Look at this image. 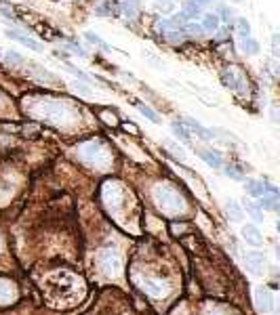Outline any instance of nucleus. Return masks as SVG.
Listing matches in <instances>:
<instances>
[{"mask_svg": "<svg viewBox=\"0 0 280 315\" xmlns=\"http://www.w3.org/2000/svg\"><path fill=\"white\" fill-rule=\"evenodd\" d=\"M221 82L223 86H228V89L232 91H238V93H243L245 91V76L236 72L234 67H225L223 72H221Z\"/></svg>", "mask_w": 280, "mask_h": 315, "instance_id": "nucleus-1", "label": "nucleus"}, {"mask_svg": "<svg viewBox=\"0 0 280 315\" xmlns=\"http://www.w3.org/2000/svg\"><path fill=\"white\" fill-rule=\"evenodd\" d=\"M6 36L11 38V40H15V42H19V44H23V46H28L30 51H36V53H40L42 51V44L38 42V40H34V38H30V36H26L21 30H15V28H6V32H4Z\"/></svg>", "mask_w": 280, "mask_h": 315, "instance_id": "nucleus-2", "label": "nucleus"}, {"mask_svg": "<svg viewBox=\"0 0 280 315\" xmlns=\"http://www.w3.org/2000/svg\"><path fill=\"white\" fill-rule=\"evenodd\" d=\"M181 120H183V126L188 128L190 132H196V135L202 139V141H211L215 135H213V130L211 128H207V126H202L200 122H196L194 118L190 116H181Z\"/></svg>", "mask_w": 280, "mask_h": 315, "instance_id": "nucleus-3", "label": "nucleus"}, {"mask_svg": "<svg viewBox=\"0 0 280 315\" xmlns=\"http://www.w3.org/2000/svg\"><path fill=\"white\" fill-rule=\"evenodd\" d=\"M99 263H101V267H104L105 271H118L120 269V258L112 250H104V252H101Z\"/></svg>", "mask_w": 280, "mask_h": 315, "instance_id": "nucleus-4", "label": "nucleus"}, {"mask_svg": "<svg viewBox=\"0 0 280 315\" xmlns=\"http://www.w3.org/2000/svg\"><path fill=\"white\" fill-rule=\"evenodd\" d=\"M198 156H200L211 168H221V166H223V158H221L219 152H215V149H198Z\"/></svg>", "mask_w": 280, "mask_h": 315, "instance_id": "nucleus-5", "label": "nucleus"}, {"mask_svg": "<svg viewBox=\"0 0 280 315\" xmlns=\"http://www.w3.org/2000/svg\"><path fill=\"white\" fill-rule=\"evenodd\" d=\"M183 15L188 17V21H196V19H200L202 15H205V6L198 4L196 0H185V4H183Z\"/></svg>", "mask_w": 280, "mask_h": 315, "instance_id": "nucleus-6", "label": "nucleus"}, {"mask_svg": "<svg viewBox=\"0 0 280 315\" xmlns=\"http://www.w3.org/2000/svg\"><path fill=\"white\" fill-rule=\"evenodd\" d=\"M255 303H257V309L261 313H270L272 311V296L266 288H257L255 290Z\"/></svg>", "mask_w": 280, "mask_h": 315, "instance_id": "nucleus-7", "label": "nucleus"}, {"mask_svg": "<svg viewBox=\"0 0 280 315\" xmlns=\"http://www.w3.org/2000/svg\"><path fill=\"white\" fill-rule=\"evenodd\" d=\"M202 30L205 32H211V34H215V32H219V28H221V19H219V15L217 13H205L202 15Z\"/></svg>", "mask_w": 280, "mask_h": 315, "instance_id": "nucleus-8", "label": "nucleus"}, {"mask_svg": "<svg viewBox=\"0 0 280 315\" xmlns=\"http://www.w3.org/2000/svg\"><path fill=\"white\" fill-rule=\"evenodd\" d=\"M243 238H245L246 244H251V246H261V242H263L261 231L255 225H245L243 227Z\"/></svg>", "mask_w": 280, "mask_h": 315, "instance_id": "nucleus-9", "label": "nucleus"}, {"mask_svg": "<svg viewBox=\"0 0 280 315\" xmlns=\"http://www.w3.org/2000/svg\"><path fill=\"white\" fill-rule=\"evenodd\" d=\"M122 13L127 19H137L141 13V0H122Z\"/></svg>", "mask_w": 280, "mask_h": 315, "instance_id": "nucleus-10", "label": "nucleus"}, {"mask_svg": "<svg viewBox=\"0 0 280 315\" xmlns=\"http://www.w3.org/2000/svg\"><path fill=\"white\" fill-rule=\"evenodd\" d=\"M245 189L248 191V195H253V198H261V195L266 193V185H263L261 181H257V179H246Z\"/></svg>", "mask_w": 280, "mask_h": 315, "instance_id": "nucleus-11", "label": "nucleus"}, {"mask_svg": "<svg viewBox=\"0 0 280 315\" xmlns=\"http://www.w3.org/2000/svg\"><path fill=\"white\" fill-rule=\"evenodd\" d=\"M240 51H243L245 55H248V57H255V55L261 51V46L255 38H246V40H240Z\"/></svg>", "mask_w": 280, "mask_h": 315, "instance_id": "nucleus-12", "label": "nucleus"}, {"mask_svg": "<svg viewBox=\"0 0 280 315\" xmlns=\"http://www.w3.org/2000/svg\"><path fill=\"white\" fill-rule=\"evenodd\" d=\"M236 36H238V40H246V38H251V23L246 21V17H238L236 19Z\"/></svg>", "mask_w": 280, "mask_h": 315, "instance_id": "nucleus-13", "label": "nucleus"}, {"mask_svg": "<svg viewBox=\"0 0 280 315\" xmlns=\"http://www.w3.org/2000/svg\"><path fill=\"white\" fill-rule=\"evenodd\" d=\"M259 200H261L259 206L266 208V210H272V212H276L278 206H280V204H278V195H274V193H263Z\"/></svg>", "mask_w": 280, "mask_h": 315, "instance_id": "nucleus-14", "label": "nucleus"}, {"mask_svg": "<svg viewBox=\"0 0 280 315\" xmlns=\"http://www.w3.org/2000/svg\"><path fill=\"white\" fill-rule=\"evenodd\" d=\"M167 19H169L171 30H183V26L188 23V17L183 15V11L181 13H171V17H167Z\"/></svg>", "mask_w": 280, "mask_h": 315, "instance_id": "nucleus-15", "label": "nucleus"}, {"mask_svg": "<svg viewBox=\"0 0 280 315\" xmlns=\"http://www.w3.org/2000/svg\"><path fill=\"white\" fill-rule=\"evenodd\" d=\"M84 38H87V40L91 42V44H95V46H99L101 51H105V53H110V51H114L110 44H107L105 40H101V38L95 34V32H84Z\"/></svg>", "mask_w": 280, "mask_h": 315, "instance_id": "nucleus-16", "label": "nucleus"}, {"mask_svg": "<svg viewBox=\"0 0 280 315\" xmlns=\"http://www.w3.org/2000/svg\"><path fill=\"white\" fill-rule=\"evenodd\" d=\"M137 105V109H139V114H141L143 118H147L150 122H154V124H160V116L154 112V109L150 107V105H143V103H135Z\"/></svg>", "mask_w": 280, "mask_h": 315, "instance_id": "nucleus-17", "label": "nucleus"}, {"mask_svg": "<svg viewBox=\"0 0 280 315\" xmlns=\"http://www.w3.org/2000/svg\"><path fill=\"white\" fill-rule=\"evenodd\" d=\"M32 74L38 78V80H49V82H57V76L51 74L49 69H44L40 65H32Z\"/></svg>", "mask_w": 280, "mask_h": 315, "instance_id": "nucleus-18", "label": "nucleus"}, {"mask_svg": "<svg viewBox=\"0 0 280 315\" xmlns=\"http://www.w3.org/2000/svg\"><path fill=\"white\" fill-rule=\"evenodd\" d=\"M171 130H173V135H175L177 139H181L183 143H190V132H188V128H185L183 124L173 122V124H171Z\"/></svg>", "mask_w": 280, "mask_h": 315, "instance_id": "nucleus-19", "label": "nucleus"}, {"mask_svg": "<svg viewBox=\"0 0 280 315\" xmlns=\"http://www.w3.org/2000/svg\"><path fill=\"white\" fill-rule=\"evenodd\" d=\"M225 210H228V215L232 217V220H236V223H238V220H243V217H245L243 208H240L234 200H230V202H228V206H225Z\"/></svg>", "mask_w": 280, "mask_h": 315, "instance_id": "nucleus-20", "label": "nucleus"}, {"mask_svg": "<svg viewBox=\"0 0 280 315\" xmlns=\"http://www.w3.org/2000/svg\"><path fill=\"white\" fill-rule=\"evenodd\" d=\"M183 34H188V36H202V32H205V30H202V26H200V23H196V21H188V23H185V26H183Z\"/></svg>", "mask_w": 280, "mask_h": 315, "instance_id": "nucleus-21", "label": "nucleus"}, {"mask_svg": "<svg viewBox=\"0 0 280 315\" xmlns=\"http://www.w3.org/2000/svg\"><path fill=\"white\" fill-rule=\"evenodd\" d=\"M162 145H165L171 154H173L175 158H179V160H183L185 158V152H183V147L181 145H177V143H173V141H169V139H165L162 141Z\"/></svg>", "mask_w": 280, "mask_h": 315, "instance_id": "nucleus-22", "label": "nucleus"}, {"mask_svg": "<svg viewBox=\"0 0 280 315\" xmlns=\"http://www.w3.org/2000/svg\"><path fill=\"white\" fill-rule=\"evenodd\" d=\"M246 261L251 263L255 269H261V267L266 265V258H263L261 252H248V254H246Z\"/></svg>", "mask_w": 280, "mask_h": 315, "instance_id": "nucleus-23", "label": "nucleus"}, {"mask_svg": "<svg viewBox=\"0 0 280 315\" xmlns=\"http://www.w3.org/2000/svg\"><path fill=\"white\" fill-rule=\"evenodd\" d=\"M154 6H156L162 15H171L175 9V2H171V0H154Z\"/></svg>", "mask_w": 280, "mask_h": 315, "instance_id": "nucleus-24", "label": "nucleus"}, {"mask_svg": "<svg viewBox=\"0 0 280 315\" xmlns=\"http://www.w3.org/2000/svg\"><path fill=\"white\" fill-rule=\"evenodd\" d=\"M13 286L9 282H2L0 280V303H4V301H9V298H13Z\"/></svg>", "mask_w": 280, "mask_h": 315, "instance_id": "nucleus-25", "label": "nucleus"}, {"mask_svg": "<svg viewBox=\"0 0 280 315\" xmlns=\"http://www.w3.org/2000/svg\"><path fill=\"white\" fill-rule=\"evenodd\" d=\"M2 57H4V61L9 63V65H21V63H23V57L17 51H6Z\"/></svg>", "mask_w": 280, "mask_h": 315, "instance_id": "nucleus-26", "label": "nucleus"}, {"mask_svg": "<svg viewBox=\"0 0 280 315\" xmlns=\"http://www.w3.org/2000/svg\"><path fill=\"white\" fill-rule=\"evenodd\" d=\"M66 49H70V53H72V55H78V57L87 59V53L82 51V46H80L78 42H72V40H68V42H66Z\"/></svg>", "mask_w": 280, "mask_h": 315, "instance_id": "nucleus-27", "label": "nucleus"}, {"mask_svg": "<svg viewBox=\"0 0 280 315\" xmlns=\"http://www.w3.org/2000/svg\"><path fill=\"white\" fill-rule=\"evenodd\" d=\"M74 91L78 93V94H82V97H91V94H93L91 86H87V82H78V80L74 82Z\"/></svg>", "mask_w": 280, "mask_h": 315, "instance_id": "nucleus-28", "label": "nucleus"}, {"mask_svg": "<svg viewBox=\"0 0 280 315\" xmlns=\"http://www.w3.org/2000/svg\"><path fill=\"white\" fill-rule=\"evenodd\" d=\"M245 208H246V212H248V215H251L255 220H263V212H261L257 206H255L253 202H246V206H245Z\"/></svg>", "mask_w": 280, "mask_h": 315, "instance_id": "nucleus-29", "label": "nucleus"}, {"mask_svg": "<svg viewBox=\"0 0 280 315\" xmlns=\"http://www.w3.org/2000/svg\"><path fill=\"white\" fill-rule=\"evenodd\" d=\"M272 57L278 59L280 57V36L272 34Z\"/></svg>", "mask_w": 280, "mask_h": 315, "instance_id": "nucleus-30", "label": "nucleus"}, {"mask_svg": "<svg viewBox=\"0 0 280 315\" xmlns=\"http://www.w3.org/2000/svg\"><path fill=\"white\" fill-rule=\"evenodd\" d=\"M217 15H219V19H221V21H232V19H234V11H232L230 6H221L219 13H217Z\"/></svg>", "mask_w": 280, "mask_h": 315, "instance_id": "nucleus-31", "label": "nucleus"}, {"mask_svg": "<svg viewBox=\"0 0 280 315\" xmlns=\"http://www.w3.org/2000/svg\"><path fill=\"white\" fill-rule=\"evenodd\" d=\"M156 30H158L160 36H167V32H171V28H169V19H167V17L158 19V21H156Z\"/></svg>", "mask_w": 280, "mask_h": 315, "instance_id": "nucleus-32", "label": "nucleus"}, {"mask_svg": "<svg viewBox=\"0 0 280 315\" xmlns=\"http://www.w3.org/2000/svg\"><path fill=\"white\" fill-rule=\"evenodd\" d=\"M66 69H68V72H72L74 76H78V78H80V80H89V76H87V74H84V72H80V69H78V67H74V65H70V63H68V65H66Z\"/></svg>", "mask_w": 280, "mask_h": 315, "instance_id": "nucleus-33", "label": "nucleus"}, {"mask_svg": "<svg viewBox=\"0 0 280 315\" xmlns=\"http://www.w3.org/2000/svg\"><path fill=\"white\" fill-rule=\"evenodd\" d=\"M223 172H225V175H228L230 179H240V172H238V170H234V168H230V166H228V168H223Z\"/></svg>", "mask_w": 280, "mask_h": 315, "instance_id": "nucleus-34", "label": "nucleus"}, {"mask_svg": "<svg viewBox=\"0 0 280 315\" xmlns=\"http://www.w3.org/2000/svg\"><path fill=\"white\" fill-rule=\"evenodd\" d=\"M272 122L278 124V109L276 107H272Z\"/></svg>", "mask_w": 280, "mask_h": 315, "instance_id": "nucleus-35", "label": "nucleus"}, {"mask_svg": "<svg viewBox=\"0 0 280 315\" xmlns=\"http://www.w3.org/2000/svg\"><path fill=\"white\" fill-rule=\"evenodd\" d=\"M196 2H198V4H202V6H207V4H211L213 0H196Z\"/></svg>", "mask_w": 280, "mask_h": 315, "instance_id": "nucleus-36", "label": "nucleus"}, {"mask_svg": "<svg viewBox=\"0 0 280 315\" xmlns=\"http://www.w3.org/2000/svg\"><path fill=\"white\" fill-rule=\"evenodd\" d=\"M234 2H245V0H234Z\"/></svg>", "mask_w": 280, "mask_h": 315, "instance_id": "nucleus-37", "label": "nucleus"}, {"mask_svg": "<svg viewBox=\"0 0 280 315\" xmlns=\"http://www.w3.org/2000/svg\"><path fill=\"white\" fill-rule=\"evenodd\" d=\"M171 2H177V0H171Z\"/></svg>", "mask_w": 280, "mask_h": 315, "instance_id": "nucleus-38", "label": "nucleus"}, {"mask_svg": "<svg viewBox=\"0 0 280 315\" xmlns=\"http://www.w3.org/2000/svg\"><path fill=\"white\" fill-rule=\"evenodd\" d=\"M0 57H2V55H0Z\"/></svg>", "mask_w": 280, "mask_h": 315, "instance_id": "nucleus-39", "label": "nucleus"}]
</instances>
